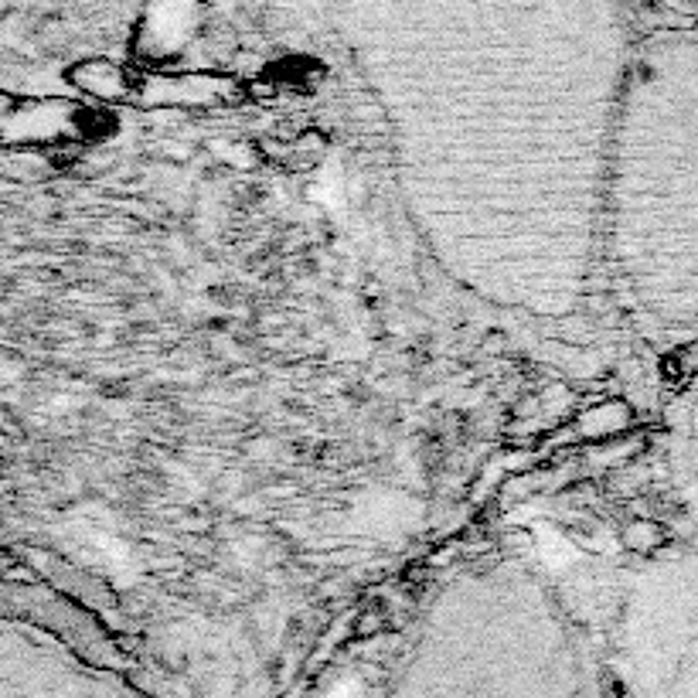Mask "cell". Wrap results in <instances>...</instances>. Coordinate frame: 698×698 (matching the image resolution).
Masks as SVG:
<instances>
[{
	"label": "cell",
	"mask_w": 698,
	"mask_h": 698,
	"mask_svg": "<svg viewBox=\"0 0 698 698\" xmlns=\"http://www.w3.org/2000/svg\"><path fill=\"white\" fill-rule=\"evenodd\" d=\"M375 96L402 205L481 304L576 321L600 283L613 120L644 24L630 0H331Z\"/></svg>",
	"instance_id": "6da1fadb"
},
{
	"label": "cell",
	"mask_w": 698,
	"mask_h": 698,
	"mask_svg": "<svg viewBox=\"0 0 698 698\" xmlns=\"http://www.w3.org/2000/svg\"><path fill=\"white\" fill-rule=\"evenodd\" d=\"M600 283L654 348L698 341V28L647 24L613 120Z\"/></svg>",
	"instance_id": "7a4b0ae2"
},
{
	"label": "cell",
	"mask_w": 698,
	"mask_h": 698,
	"mask_svg": "<svg viewBox=\"0 0 698 698\" xmlns=\"http://www.w3.org/2000/svg\"><path fill=\"white\" fill-rule=\"evenodd\" d=\"M617 651L634 698H698V542L634 569L620 596Z\"/></svg>",
	"instance_id": "3957f363"
},
{
	"label": "cell",
	"mask_w": 698,
	"mask_h": 698,
	"mask_svg": "<svg viewBox=\"0 0 698 698\" xmlns=\"http://www.w3.org/2000/svg\"><path fill=\"white\" fill-rule=\"evenodd\" d=\"M671 467H675V484L688 508V518L695 525V542H698V365L675 399Z\"/></svg>",
	"instance_id": "277c9868"
},
{
	"label": "cell",
	"mask_w": 698,
	"mask_h": 698,
	"mask_svg": "<svg viewBox=\"0 0 698 698\" xmlns=\"http://www.w3.org/2000/svg\"><path fill=\"white\" fill-rule=\"evenodd\" d=\"M637 11H651L658 24H685L698 28V0H630Z\"/></svg>",
	"instance_id": "5b68a950"
}]
</instances>
